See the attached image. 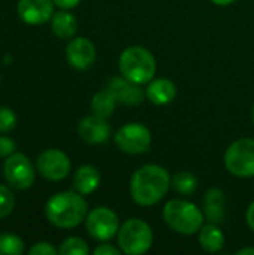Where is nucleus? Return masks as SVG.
<instances>
[{
  "label": "nucleus",
  "instance_id": "7c9ffc66",
  "mask_svg": "<svg viewBox=\"0 0 254 255\" xmlns=\"http://www.w3.org/2000/svg\"><path fill=\"white\" fill-rule=\"evenodd\" d=\"M238 255H254V248H241L237 251Z\"/></svg>",
  "mask_w": 254,
  "mask_h": 255
},
{
  "label": "nucleus",
  "instance_id": "7ed1b4c3",
  "mask_svg": "<svg viewBox=\"0 0 254 255\" xmlns=\"http://www.w3.org/2000/svg\"><path fill=\"white\" fill-rule=\"evenodd\" d=\"M163 220L175 233L183 236H193L199 233L205 221V214L192 202L174 199L163 208Z\"/></svg>",
  "mask_w": 254,
  "mask_h": 255
},
{
  "label": "nucleus",
  "instance_id": "39448f33",
  "mask_svg": "<svg viewBox=\"0 0 254 255\" xmlns=\"http://www.w3.org/2000/svg\"><path fill=\"white\" fill-rule=\"evenodd\" d=\"M118 247L127 255L145 254L154 241L151 227L139 218H130L118 230Z\"/></svg>",
  "mask_w": 254,
  "mask_h": 255
},
{
  "label": "nucleus",
  "instance_id": "2eb2a0df",
  "mask_svg": "<svg viewBox=\"0 0 254 255\" xmlns=\"http://www.w3.org/2000/svg\"><path fill=\"white\" fill-rule=\"evenodd\" d=\"M145 96L153 105L165 106L175 99L177 87L172 81L166 78H157V79L153 78L148 82V87L145 88Z\"/></svg>",
  "mask_w": 254,
  "mask_h": 255
},
{
  "label": "nucleus",
  "instance_id": "a878e982",
  "mask_svg": "<svg viewBox=\"0 0 254 255\" xmlns=\"http://www.w3.org/2000/svg\"><path fill=\"white\" fill-rule=\"evenodd\" d=\"M30 255H55L58 254V250H55V247H52L48 242H37L34 244L30 250H28Z\"/></svg>",
  "mask_w": 254,
  "mask_h": 255
},
{
  "label": "nucleus",
  "instance_id": "dca6fc26",
  "mask_svg": "<svg viewBox=\"0 0 254 255\" xmlns=\"http://www.w3.org/2000/svg\"><path fill=\"white\" fill-rule=\"evenodd\" d=\"M204 214L210 223L220 224L226 215V194L220 188H210L204 197Z\"/></svg>",
  "mask_w": 254,
  "mask_h": 255
},
{
  "label": "nucleus",
  "instance_id": "aec40b11",
  "mask_svg": "<svg viewBox=\"0 0 254 255\" xmlns=\"http://www.w3.org/2000/svg\"><path fill=\"white\" fill-rule=\"evenodd\" d=\"M117 99L114 97V94L109 90H100L97 91L93 99H91V112L100 118H109L117 106Z\"/></svg>",
  "mask_w": 254,
  "mask_h": 255
},
{
  "label": "nucleus",
  "instance_id": "bb28decb",
  "mask_svg": "<svg viewBox=\"0 0 254 255\" xmlns=\"http://www.w3.org/2000/svg\"><path fill=\"white\" fill-rule=\"evenodd\" d=\"M16 151V143L7 136H0V158H7Z\"/></svg>",
  "mask_w": 254,
  "mask_h": 255
},
{
  "label": "nucleus",
  "instance_id": "c85d7f7f",
  "mask_svg": "<svg viewBox=\"0 0 254 255\" xmlns=\"http://www.w3.org/2000/svg\"><path fill=\"white\" fill-rule=\"evenodd\" d=\"M54 4L60 9H64V10H69V9H73L79 4L81 0H52Z\"/></svg>",
  "mask_w": 254,
  "mask_h": 255
},
{
  "label": "nucleus",
  "instance_id": "423d86ee",
  "mask_svg": "<svg viewBox=\"0 0 254 255\" xmlns=\"http://www.w3.org/2000/svg\"><path fill=\"white\" fill-rule=\"evenodd\" d=\"M225 166L237 178L254 176V139H238L225 152Z\"/></svg>",
  "mask_w": 254,
  "mask_h": 255
},
{
  "label": "nucleus",
  "instance_id": "f03ea898",
  "mask_svg": "<svg viewBox=\"0 0 254 255\" xmlns=\"http://www.w3.org/2000/svg\"><path fill=\"white\" fill-rule=\"evenodd\" d=\"M87 214V202L78 191L57 193L45 205V217L57 229H75L85 221Z\"/></svg>",
  "mask_w": 254,
  "mask_h": 255
},
{
  "label": "nucleus",
  "instance_id": "393cba45",
  "mask_svg": "<svg viewBox=\"0 0 254 255\" xmlns=\"http://www.w3.org/2000/svg\"><path fill=\"white\" fill-rule=\"evenodd\" d=\"M16 115L10 108L0 106V133H9L16 127Z\"/></svg>",
  "mask_w": 254,
  "mask_h": 255
},
{
  "label": "nucleus",
  "instance_id": "c756f323",
  "mask_svg": "<svg viewBox=\"0 0 254 255\" xmlns=\"http://www.w3.org/2000/svg\"><path fill=\"white\" fill-rule=\"evenodd\" d=\"M246 220H247V224L249 227L254 232V202L250 203L249 209H247V214H246Z\"/></svg>",
  "mask_w": 254,
  "mask_h": 255
},
{
  "label": "nucleus",
  "instance_id": "9d476101",
  "mask_svg": "<svg viewBox=\"0 0 254 255\" xmlns=\"http://www.w3.org/2000/svg\"><path fill=\"white\" fill-rule=\"evenodd\" d=\"M70 167L72 164L69 157L63 151L55 148L45 149L36 158V170L46 181H63L70 173Z\"/></svg>",
  "mask_w": 254,
  "mask_h": 255
},
{
  "label": "nucleus",
  "instance_id": "412c9836",
  "mask_svg": "<svg viewBox=\"0 0 254 255\" xmlns=\"http://www.w3.org/2000/svg\"><path fill=\"white\" fill-rule=\"evenodd\" d=\"M198 178L192 172H178L172 178V187L174 190L181 196H190L198 190Z\"/></svg>",
  "mask_w": 254,
  "mask_h": 255
},
{
  "label": "nucleus",
  "instance_id": "cd10ccee",
  "mask_svg": "<svg viewBox=\"0 0 254 255\" xmlns=\"http://www.w3.org/2000/svg\"><path fill=\"white\" fill-rule=\"evenodd\" d=\"M120 253H121V250L120 248H115L111 244H102V245L96 247L94 251H93L94 255H118Z\"/></svg>",
  "mask_w": 254,
  "mask_h": 255
},
{
  "label": "nucleus",
  "instance_id": "a211bd4d",
  "mask_svg": "<svg viewBox=\"0 0 254 255\" xmlns=\"http://www.w3.org/2000/svg\"><path fill=\"white\" fill-rule=\"evenodd\" d=\"M199 245L205 253H220L225 247V235L214 223L204 224L199 230Z\"/></svg>",
  "mask_w": 254,
  "mask_h": 255
},
{
  "label": "nucleus",
  "instance_id": "f257e3e1",
  "mask_svg": "<svg viewBox=\"0 0 254 255\" xmlns=\"http://www.w3.org/2000/svg\"><path fill=\"white\" fill-rule=\"evenodd\" d=\"M172 187L169 172L157 164L139 167L130 178V197L139 206H153L159 203Z\"/></svg>",
  "mask_w": 254,
  "mask_h": 255
},
{
  "label": "nucleus",
  "instance_id": "473e14b6",
  "mask_svg": "<svg viewBox=\"0 0 254 255\" xmlns=\"http://www.w3.org/2000/svg\"><path fill=\"white\" fill-rule=\"evenodd\" d=\"M252 117H253V121H254V105H253V112H252Z\"/></svg>",
  "mask_w": 254,
  "mask_h": 255
},
{
  "label": "nucleus",
  "instance_id": "f8f14e48",
  "mask_svg": "<svg viewBox=\"0 0 254 255\" xmlns=\"http://www.w3.org/2000/svg\"><path fill=\"white\" fill-rule=\"evenodd\" d=\"M54 6L52 0H18L16 13L25 24L39 25L51 21Z\"/></svg>",
  "mask_w": 254,
  "mask_h": 255
},
{
  "label": "nucleus",
  "instance_id": "1a4fd4ad",
  "mask_svg": "<svg viewBox=\"0 0 254 255\" xmlns=\"http://www.w3.org/2000/svg\"><path fill=\"white\" fill-rule=\"evenodd\" d=\"M117 148L126 154H144L151 146V133L141 123H129L123 126L114 136Z\"/></svg>",
  "mask_w": 254,
  "mask_h": 255
},
{
  "label": "nucleus",
  "instance_id": "9b49d317",
  "mask_svg": "<svg viewBox=\"0 0 254 255\" xmlns=\"http://www.w3.org/2000/svg\"><path fill=\"white\" fill-rule=\"evenodd\" d=\"M67 63L76 70H87L96 61V46L87 37H73L66 46Z\"/></svg>",
  "mask_w": 254,
  "mask_h": 255
},
{
  "label": "nucleus",
  "instance_id": "20e7f679",
  "mask_svg": "<svg viewBox=\"0 0 254 255\" xmlns=\"http://www.w3.org/2000/svg\"><path fill=\"white\" fill-rule=\"evenodd\" d=\"M118 69L129 81L144 85L148 84L157 70L154 55L144 46L126 48L118 60Z\"/></svg>",
  "mask_w": 254,
  "mask_h": 255
},
{
  "label": "nucleus",
  "instance_id": "b1692460",
  "mask_svg": "<svg viewBox=\"0 0 254 255\" xmlns=\"http://www.w3.org/2000/svg\"><path fill=\"white\" fill-rule=\"evenodd\" d=\"M15 208V197L13 193L6 187L0 184V220L9 217Z\"/></svg>",
  "mask_w": 254,
  "mask_h": 255
},
{
  "label": "nucleus",
  "instance_id": "6ab92c4d",
  "mask_svg": "<svg viewBox=\"0 0 254 255\" xmlns=\"http://www.w3.org/2000/svg\"><path fill=\"white\" fill-rule=\"evenodd\" d=\"M51 30L52 33L60 39H72L78 30L76 18L69 12L61 9L60 12H55L51 18Z\"/></svg>",
  "mask_w": 254,
  "mask_h": 255
},
{
  "label": "nucleus",
  "instance_id": "ddd939ff",
  "mask_svg": "<svg viewBox=\"0 0 254 255\" xmlns=\"http://www.w3.org/2000/svg\"><path fill=\"white\" fill-rule=\"evenodd\" d=\"M106 90H109L114 94L118 103L126 105V106H138L147 97L145 91L141 88L139 84L129 81L123 75L112 76L106 84Z\"/></svg>",
  "mask_w": 254,
  "mask_h": 255
},
{
  "label": "nucleus",
  "instance_id": "5701e85b",
  "mask_svg": "<svg viewBox=\"0 0 254 255\" xmlns=\"http://www.w3.org/2000/svg\"><path fill=\"white\" fill-rule=\"evenodd\" d=\"M88 251L90 250H88V245L85 244V241L81 238H76V236H70V238L64 239L58 248L60 255H87Z\"/></svg>",
  "mask_w": 254,
  "mask_h": 255
},
{
  "label": "nucleus",
  "instance_id": "4468645a",
  "mask_svg": "<svg viewBox=\"0 0 254 255\" xmlns=\"http://www.w3.org/2000/svg\"><path fill=\"white\" fill-rule=\"evenodd\" d=\"M79 137L88 145H100L105 143L111 136V126L105 118L97 115L84 117L78 124Z\"/></svg>",
  "mask_w": 254,
  "mask_h": 255
},
{
  "label": "nucleus",
  "instance_id": "6e6552de",
  "mask_svg": "<svg viewBox=\"0 0 254 255\" xmlns=\"http://www.w3.org/2000/svg\"><path fill=\"white\" fill-rule=\"evenodd\" d=\"M85 229L90 238H93L94 241L108 242L118 235L120 221L112 209L106 206H97L87 214Z\"/></svg>",
  "mask_w": 254,
  "mask_h": 255
},
{
  "label": "nucleus",
  "instance_id": "f3484780",
  "mask_svg": "<svg viewBox=\"0 0 254 255\" xmlns=\"http://www.w3.org/2000/svg\"><path fill=\"white\" fill-rule=\"evenodd\" d=\"M100 185V173L91 164H84L76 169L73 175V188L82 196L94 193Z\"/></svg>",
  "mask_w": 254,
  "mask_h": 255
},
{
  "label": "nucleus",
  "instance_id": "4be33fe9",
  "mask_svg": "<svg viewBox=\"0 0 254 255\" xmlns=\"http://www.w3.org/2000/svg\"><path fill=\"white\" fill-rule=\"evenodd\" d=\"M25 250L24 241L12 233L0 235V255H21Z\"/></svg>",
  "mask_w": 254,
  "mask_h": 255
},
{
  "label": "nucleus",
  "instance_id": "0eeeda50",
  "mask_svg": "<svg viewBox=\"0 0 254 255\" xmlns=\"http://www.w3.org/2000/svg\"><path fill=\"white\" fill-rule=\"evenodd\" d=\"M3 176L10 188L24 191L34 184L36 172L31 160L25 154L13 152L3 163Z\"/></svg>",
  "mask_w": 254,
  "mask_h": 255
},
{
  "label": "nucleus",
  "instance_id": "2f4dec72",
  "mask_svg": "<svg viewBox=\"0 0 254 255\" xmlns=\"http://www.w3.org/2000/svg\"><path fill=\"white\" fill-rule=\"evenodd\" d=\"M214 4H219V6H228L231 3H234L235 0H211Z\"/></svg>",
  "mask_w": 254,
  "mask_h": 255
}]
</instances>
